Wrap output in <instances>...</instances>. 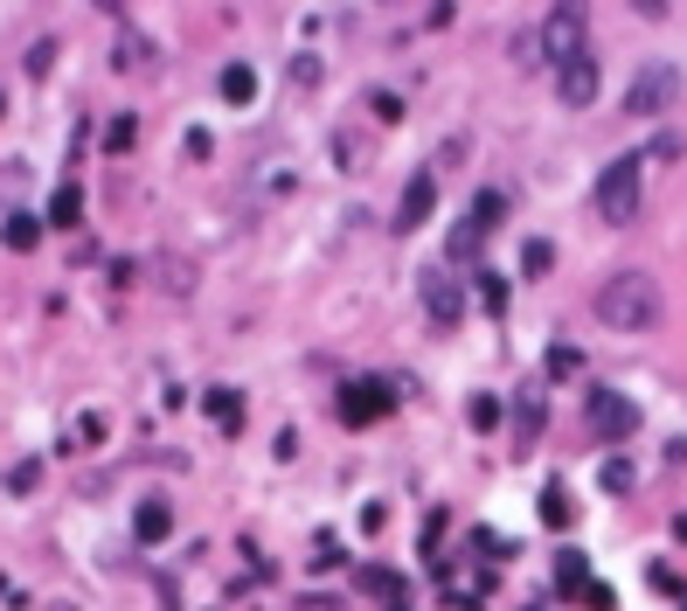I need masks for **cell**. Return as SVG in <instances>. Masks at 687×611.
<instances>
[{
  "label": "cell",
  "mask_w": 687,
  "mask_h": 611,
  "mask_svg": "<svg viewBox=\"0 0 687 611\" xmlns=\"http://www.w3.org/2000/svg\"><path fill=\"white\" fill-rule=\"evenodd\" d=\"M542 369H549V382H563V375H577V369H583V355H577V348H549Z\"/></svg>",
  "instance_id": "cell-25"
},
{
  "label": "cell",
  "mask_w": 687,
  "mask_h": 611,
  "mask_svg": "<svg viewBox=\"0 0 687 611\" xmlns=\"http://www.w3.org/2000/svg\"><path fill=\"white\" fill-rule=\"evenodd\" d=\"M598 487H604V493H632V487H639V472L625 466V458H604V466H598Z\"/></svg>",
  "instance_id": "cell-18"
},
{
  "label": "cell",
  "mask_w": 687,
  "mask_h": 611,
  "mask_svg": "<svg viewBox=\"0 0 687 611\" xmlns=\"http://www.w3.org/2000/svg\"><path fill=\"white\" fill-rule=\"evenodd\" d=\"M583 584H590V563H583V549H556V590H563V598H577Z\"/></svg>",
  "instance_id": "cell-12"
},
{
  "label": "cell",
  "mask_w": 687,
  "mask_h": 611,
  "mask_svg": "<svg viewBox=\"0 0 687 611\" xmlns=\"http://www.w3.org/2000/svg\"><path fill=\"white\" fill-rule=\"evenodd\" d=\"M480 251H486V223L480 216H458L451 237H445V264H480Z\"/></svg>",
  "instance_id": "cell-10"
},
{
  "label": "cell",
  "mask_w": 687,
  "mask_h": 611,
  "mask_svg": "<svg viewBox=\"0 0 687 611\" xmlns=\"http://www.w3.org/2000/svg\"><path fill=\"white\" fill-rule=\"evenodd\" d=\"M674 91H680V70L674 63H646L632 76V91H625V119H653V111L674 105Z\"/></svg>",
  "instance_id": "cell-5"
},
{
  "label": "cell",
  "mask_w": 687,
  "mask_h": 611,
  "mask_svg": "<svg viewBox=\"0 0 687 611\" xmlns=\"http://www.w3.org/2000/svg\"><path fill=\"white\" fill-rule=\"evenodd\" d=\"M542 522L549 528H577V501H569L563 487H542Z\"/></svg>",
  "instance_id": "cell-17"
},
{
  "label": "cell",
  "mask_w": 687,
  "mask_h": 611,
  "mask_svg": "<svg viewBox=\"0 0 687 611\" xmlns=\"http://www.w3.org/2000/svg\"><path fill=\"white\" fill-rule=\"evenodd\" d=\"M577 604H590V611H618V590H611V584H583Z\"/></svg>",
  "instance_id": "cell-27"
},
{
  "label": "cell",
  "mask_w": 687,
  "mask_h": 611,
  "mask_svg": "<svg viewBox=\"0 0 687 611\" xmlns=\"http://www.w3.org/2000/svg\"><path fill=\"white\" fill-rule=\"evenodd\" d=\"M590 313H598L611 334H653L660 313H666L660 278H646V272H611V278L598 285V299H590Z\"/></svg>",
  "instance_id": "cell-1"
},
{
  "label": "cell",
  "mask_w": 687,
  "mask_h": 611,
  "mask_svg": "<svg viewBox=\"0 0 687 611\" xmlns=\"http://www.w3.org/2000/svg\"><path fill=\"white\" fill-rule=\"evenodd\" d=\"M160 285H167V292H195V264H188V257H160Z\"/></svg>",
  "instance_id": "cell-19"
},
{
  "label": "cell",
  "mask_w": 687,
  "mask_h": 611,
  "mask_svg": "<svg viewBox=\"0 0 687 611\" xmlns=\"http://www.w3.org/2000/svg\"><path fill=\"white\" fill-rule=\"evenodd\" d=\"M222 98H229V105H251V98H257V70H251V63H229V70H222Z\"/></svg>",
  "instance_id": "cell-16"
},
{
  "label": "cell",
  "mask_w": 687,
  "mask_h": 611,
  "mask_svg": "<svg viewBox=\"0 0 687 611\" xmlns=\"http://www.w3.org/2000/svg\"><path fill=\"white\" fill-rule=\"evenodd\" d=\"M472 216H480V223L493 229V223L507 216V195H493V188H480V202H472Z\"/></svg>",
  "instance_id": "cell-26"
},
{
  "label": "cell",
  "mask_w": 687,
  "mask_h": 611,
  "mask_svg": "<svg viewBox=\"0 0 687 611\" xmlns=\"http://www.w3.org/2000/svg\"><path fill=\"white\" fill-rule=\"evenodd\" d=\"M146 63H153V43L125 28V43H119V70H146Z\"/></svg>",
  "instance_id": "cell-22"
},
{
  "label": "cell",
  "mask_w": 687,
  "mask_h": 611,
  "mask_svg": "<svg viewBox=\"0 0 687 611\" xmlns=\"http://www.w3.org/2000/svg\"><path fill=\"white\" fill-rule=\"evenodd\" d=\"M590 431L611 438V445L632 438L639 431V404H632V396H618V390H590Z\"/></svg>",
  "instance_id": "cell-7"
},
{
  "label": "cell",
  "mask_w": 687,
  "mask_h": 611,
  "mask_svg": "<svg viewBox=\"0 0 687 611\" xmlns=\"http://www.w3.org/2000/svg\"><path fill=\"white\" fill-rule=\"evenodd\" d=\"M534 438H542V396L528 390V396H521V445H514V452H528Z\"/></svg>",
  "instance_id": "cell-21"
},
{
  "label": "cell",
  "mask_w": 687,
  "mask_h": 611,
  "mask_svg": "<svg viewBox=\"0 0 687 611\" xmlns=\"http://www.w3.org/2000/svg\"><path fill=\"white\" fill-rule=\"evenodd\" d=\"M653 590H666V598H687V584H680L666 563H653Z\"/></svg>",
  "instance_id": "cell-29"
},
{
  "label": "cell",
  "mask_w": 687,
  "mask_h": 611,
  "mask_svg": "<svg viewBox=\"0 0 687 611\" xmlns=\"http://www.w3.org/2000/svg\"><path fill=\"white\" fill-rule=\"evenodd\" d=\"M43 487V458H22V466L8 472V493H35Z\"/></svg>",
  "instance_id": "cell-24"
},
{
  "label": "cell",
  "mask_w": 687,
  "mask_h": 611,
  "mask_svg": "<svg viewBox=\"0 0 687 611\" xmlns=\"http://www.w3.org/2000/svg\"><path fill=\"white\" fill-rule=\"evenodd\" d=\"M98 8H105V14H119V8H125V0H98Z\"/></svg>",
  "instance_id": "cell-32"
},
{
  "label": "cell",
  "mask_w": 687,
  "mask_h": 611,
  "mask_svg": "<svg viewBox=\"0 0 687 611\" xmlns=\"http://www.w3.org/2000/svg\"><path fill=\"white\" fill-rule=\"evenodd\" d=\"M598 84H604V76H598V56H577V63L556 70V98H563L569 111H590V105H598Z\"/></svg>",
  "instance_id": "cell-9"
},
{
  "label": "cell",
  "mask_w": 687,
  "mask_h": 611,
  "mask_svg": "<svg viewBox=\"0 0 687 611\" xmlns=\"http://www.w3.org/2000/svg\"><path fill=\"white\" fill-rule=\"evenodd\" d=\"M132 535H140V542H167V535H174V507H167V501H140V507H132Z\"/></svg>",
  "instance_id": "cell-11"
},
{
  "label": "cell",
  "mask_w": 687,
  "mask_h": 611,
  "mask_svg": "<svg viewBox=\"0 0 687 611\" xmlns=\"http://www.w3.org/2000/svg\"><path fill=\"white\" fill-rule=\"evenodd\" d=\"M369 111H375L382 125H396V119H403V98H396V91H375V98H369Z\"/></svg>",
  "instance_id": "cell-28"
},
{
  "label": "cell",
  "mask_w": 687,
  "mask_h": 611,
  "mask_svg": "<svg viewBox=\"0 0 687 611\" xmlns=\"http://www.w3.org/2000/svg\"><path fill=\"white\" fill-rule=\"evenodd\" d=\"M639 195H646V160H639V153H618V160L598 175V188H590V202H598V216L611 229L639 223Z\"/></svg>",
  "instance_id": "cell-2"
},
{
  "label": "cell",
  "mask_w": 687,
  "mask_h": 611,
  "mask_svg": "<svg viewBox=\"0 0 687 611\" xmlns=\"http://www.w3.org/2000/svg\"><path fill=\"white\" fill-rule=\"evenodd\" d=\"M417 292H424V313L437 320V327H458V320H466V306H472V299H466V278H451V264H431Z\"/></svg>",
  "instance_id": "cell-6"
},
{
  "label": "cell",
  "mask_w": 687,
  "mask_h": 611,
  "mask_svg": "<svg viewBox=\"0 0 687 611\" xmlns=\"http://www.w3.org/2000/svg\"><path fill=\"white\" fill-rule=\"evenodd\" d=\"M431 208H437V175H431V167H417V175L403 181V195H396L389 229H403V237H410V229H424V223H431Z\"/></svg>",
  "instance_id": "cell-8"
},
{
  "label": "cell",
  "mask_w": 687,
  "mask_h": 611,
  "mask_svg": "<svg viewBox=\"0 0 687 611\" xmlns=\"http://www.w3.org/2000/svg\"><path fill=\"white\" fill-rule=\"evenodd\" d=\"M76 216H84V188L63 181V188L49 195V223H56V229H76Z\"/></svg>",
  "instance_id": "cell-14"
},
{
  "label": "cell",
  "mask_w": 687,
  "mask_h": 611,
  "mask_svg": "<svg viewBox=\"0 0 687 611\" xmlns=\"http://www.w3.org/2000/svg\"><path fill=\"white\" fill-rule=\"evenodd\" d=\"M0 243H8V251H35V243H43V216H8V229H0Z\"/></svg>",
  "instance_id": "cell-15"
},
{
  "label": "cell",
  "mask_w": 687,
  "mask_h": 611,
  "mask_svg": "<svg viewBox=\"0 0 687 611\" xmlns=\"http://www.w3.org/2000/svg\"><path fill=\"white\" fill-rule=\"evenodd\" d=\"M466 424H472V431H493V424H501V396H486V390H480V396L466 404Z\"/></svg>",
  "instance_id": "cell-20"
},
{
  "label": "cell",
  "mask_w": 687,
  "mask_h": 611,
  "mask_svg": "<svg viewBox=\"0 0 687 611\" xmlns=\"http://www.w3.org/2000/svg\"><path fill=\"white\" fill-rule=\"evenodd\" d=\"M534 43H542V56L549 63H577V56H590V8L583 0H556V8L542 14V35H534Z\"/></svg>",
  "instance_id": "cell-3"
},
{
  "label": "cell",
  "mask_w": 687,
  "mask_h": 611,
  "mask_svg": "<svg viewBox=\"0 0 687 611\" xmlns=\"http://www.w3.org/2000/svg\"><path fill=\"white\" fill-rule=\"evenodd\" d=\"M389 404H396V390L389 382H375V375H354L348 390L334 396V410H340V424H354V431H369L375 417H389Z\"/></svg>",
  "instance_id": "cell-4"
},
{
  "label": "cell",
  "mask_w": 687,
  "mask_h": 611,
  "mask_svg": "<svg viewBox=\"0 0 687 611\" xmlns=\"http://www.w3.org/2000/svg\"><path fill=\"white\" fill-rule=\"evenodd\" d=\"M49 611H76V604H49Z\"/></svg>",
  "instance_id": "cell-33"
},
{
  "label": "cell",
  "mask_w": 687,
  "mask_h": 611,
  "mask_svg": "<svg viewBox=\"0 0 687 611\" xmlns=\"http://www.w3.org/2000/svg\"><path fill=\"white\" fill-rule=\"evenodd\" d=\"M480 306L486 313H507V278L501 272H480Z\"/></svg>",
  "instance_id": "cell-23"
},
{
  "label": "cell",
  "mask_w": 687,
  "mask_h": 611,
  "mask_svg": "<svg viewBox=\"0 0 687 611\" xmlns=\"http://www.w3.org/2000/svg\"><path fill=\"white\" fill-rule=\"evenodd\" d=\"M202 410L216 417L222 431H243V396H237V390H208V396H202Z\"/></svg>",
  "instance_id": "cell-13"
},
{
  "label": "cell",
  "mask_w": 687,
  "mask_h": 611,
  "mask_svg": "<svg viewBox=\"0 0 687 611\" xmlns=\"http://www.w3.org/2000/svg\"><path fill=\"white\" fill-rule=\"evenodd\" d=\"M549 257H556L549 243H528V251H521V272H549Z\"/></svg>",
  "instance_id": "cell-30"
},
{
  "label": "cell",
  "mask_w": 687,
  "mask_h": 611,
  "mask_svg": "<svg viewBox=\"0 0 687 611\" xmlns=\"http://www.w3.org/2000/svg\"><path fill=\"white\" fill-rule=\"evenodd\" d=\"M49 63H56V43H35V49H28V76H43Z\"/></svg>",
  "instance_id": "cell-31"
}]
</instances>
